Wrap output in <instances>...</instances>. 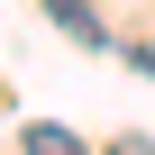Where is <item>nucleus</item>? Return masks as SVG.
Segmentation results:
<instances>
[{"mask_svg": "<svg viewBox=\"0 0 155 155\" xmlns=\"http://www.w3.org/2000/svg\"><path fill=\"white\" fill-rule=\"evenodd\" d=\"M55 28L82 37V46H101V9H82V0H55Z\"/></svg>", "mask_w": 155, "mask_h": 155, "instance_id": "nucleus-1", "label": "nucleus"}, {"mask_svg": "<svg viewBox=\"0 0 155 155\" xmlns=\"http://www.w3.org/2000/svg\"><path fill=\"white\" fill-rule=\"evenodd\" d=\"M28 155H91L73 128H28Z\"/></svg>", "mask_w": 155, "mask_h": 155, "instance_id": "nucleus-2", "label": "nucleus"}]
</instances>
